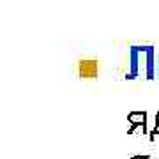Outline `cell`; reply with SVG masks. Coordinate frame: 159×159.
Returning <instances> with one entry per match:
<instances>
[{"label":"cell","instance_id":"obj_1","mask_svg":"<svg viewBox=\"0 0 159 159\" xmlns=\"http://www.w3.org/2000/svg\"><path fill=\"white\" fill-rule=\"evenodd\" d=\"M154 80V48L152 46H131V71L125 78Z\"/></svg>","mask_w":159,"mask_h":159},{"label":"cell","instance_id":"obj_2","mask_svg":"<svg viewBox=\"0 0 159 159\" xmlns=\"http://www.w3.org/2000/svg\"><path fill=\"white\" fill-rule=\"evenodd\" d=\"M78 74L80 78L83 80H92L96 78L97 73H99V62L96 58H81L78 62Z\"/></svg>","mask_w":159,"mask_h":159},{"label":"cell","instance_id":"obj_5","mask_svg":"<svg viewBox=\"0 0 159 159\" xmlns=\"http://www.w3.org/2000/svg\"><path fill=\"white\" fill-rule=\"evenodd\" d=\"M131 159H150V156L148 154H143V156H133Z\"/></svg>","mask_w":159,"mask_h":159},{"label":"cell","instance_id":"obj_4","mask_svg":"<svg viewBox=\"0 0 159 159\" xmlns=\"http://www.w3.org/2000/svg\"><path fill=\"white\" fill-rule=\"evenodd\" d=\"M156 134H159V111L156 113V125H154L152 133H150V140H154V138H156Z\"/></svg>","mask_w":159,"mask_h":159},{"label":"cell","instance_id":"obj_3","mask_svg":"<svg viewBox=\"0 0 159 159\" xmlns=\"http://www.w3.org/2000/svg\"><path fill=\"white\" fill-rule=\"evenodd\" d=\"M127 120H129V124H131L127 134H133L136 127L142 129L143 134H148V131H147V111H131V113L127 115Z\"/></svg>","mask_w":159,"mask_h":159}]
</instances>
